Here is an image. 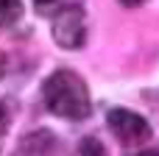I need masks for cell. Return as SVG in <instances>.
<instances>
[{
  "label": "cell",
  "instance_id": "obj_1",
  "mask_svg": "<svg viewBox=\"0 0 159 156\" xmlns=\"http://www.w3.org/2000/svg\"><path fill=\"white\" fill-rule=\"evenodd\" d=\"M45 109L61 120H84L92 112L89 89L73 70H56L42 87Z\"/></svg>",
  "mask_w": 159,
  "mask_h": 156
},
{
  "label": "cell",
  "instance_id": "obj_2",
  "mask_svg": "<svg viewBox=\"0 0 159 156\" xmlns=\"http://www.w3.org/2000/svg\"><path fill=\"white\" fill-rule=\"evenodd\" d=\"M50 31L59 47L64 50H78L87 42V14L81 6H64L53 14Z\"/></svg>",
  "mask_w": 159,
  "mask_h": 156
},
{
  "label": "cell",
  "instance_id": "obj_3",
  "mask_svg": "<svg viewBox=\"0 0 159 156\" xmlns=\"http://www.w3.org/2000/svg\"><path fill=\"white\" fill-rule=\"evenodd\" d=\"M106 123L109 128L126 142V145H143L148 142L151 137V126L145 117H140L137 112H129V109H112L106 114Z\"/></svg>",
  "mask_w": 159,
  "mask_h": 156
},
{
  "label": "cell",
  "instance_id": "obj_4",
  "mask_svg": "<svg viewBox=\"0 0 159 156\" xmlns=\"http://www.w3.org/2000/svg\"><path fill=\"white\" fill-rule=\"evenodd\" d=\"M17 156H53V137L39 131L34 137H25L20 142V151Z\"/></svg>",
  "mask_w": 159,
  "mask_h": 156
},
{
  "label": "cell",
  "instance_id": "obj_5",
  "mask_svg": "<svg viewBox=\"0 0 159 156\" xmlns=\"http://www.w3.org/2000/svg\"><path fill=\"white\" fill-rule=\"evenodd\" d=\"M22 17V3L20 0H0V28H11Z\"/></svg>",
  "mask_w": 159,
  "mask_h": 156
},
{
  "label": "cell",
  "instance_id": "obj_6",
  "mask_svg": "<svg viewBox=\"0 0 159 156\" xmlns=\"http://www.w3.org/2000/svg\"><path fill=\"white\" fill-rule=\"evenodd\" d=\"M73 156H106V148H103V142H101L98 137H84V140L75 145Z\"/></svg>",
  "mask_w": 159,
  "mask_h": 156
},
{
  "label": "cell",
  "instance_id": "obj_7",
  "mask_svg": "<svg viewBox=\"0 0 159 156\" xmlns=\"http://www.w3.org/2000/svg\"><path fill=\"white\" fill-rule=\"evenodd\" d=\"M6 123H8V120H6V112H3V106H0V137L6 134Z\"/></svg>",
  "mask_w": 159,
  "mask_h": 156
},
{
  "label": "cell",
  "instance_id": "obj_8",
  "mask_svg": "<svg viewBox=\"0 0 159 156\" xmlns=\"http://www.w3.org/2000/svg\"><path fill=\"white\" fill-rule=\"evenodd\" d=\"M120 3H123V6H129V8H134V6H143L145 0H120Z\"/></svg>",
  "mask_w": 159,
  "mask_h": 156
},
{
  "label": "cell",
  "instance_id": "obj_9",
  "mask_svg": "<svg viewBox=\"0 0 159 156\" xmlns=\"http://www.w3.org/2000/svg\"><path fill=\"white\" fill-rule=\"evenodd\" d=\"M36 6H50V3H56V0H34Z\"/></svg>",
  "mask_w": 159,
  "mask_h": 156
},
{
  "label": "cell",
  "instance_id": "obj_10",
  "mask_svg": "<svg viewBox=\"0 0 159 156\" xmlns=\"http://www.w3.org/2000/svg\"><path fill=\"white\" fill-rule=\"evenodd\" d=\"M143 156H159V154H143Z\"/></svg>",
  "mask_w": 159,
  "mask_h": 156
}]
</instances>
